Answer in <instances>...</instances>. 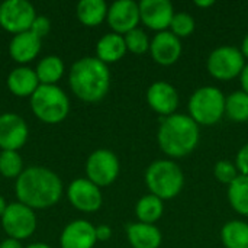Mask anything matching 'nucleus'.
<instances>
[{
  "instance_id": "6e6552de",
  "label": "nucleus",
  "mask_w": 248,
  "mask_h": 248,
  "mask_svg": "<svg viewBox=\"0 0 248 248\" xmlns=\"http://www.w3.org/2000/svg\"><path fill=\"white\" fill-rule=\"evenodd\" d=\"M206 67L212 77L218 80H232L240 76L246 67L244 55L235 46H218L209 54Z\"/></svg>"
},
{
  "instance_id": "dca6fc26",
  "label": "nucleus",
  "mask_w": 248,
  "mask_h": 248,
  "mask_svg": "<svg viewBox=\"0 0 248 248\" xmlns=\"http://www.w3.org/2000/svg\"><path fill=\"white\" fill-rule=\"evenodd\" d=\"M153 60L160 65H171L182 55V41L170 31L158 32L150 42Z\"/></svg>"
},
{
  "instance_id": "5701e85b",
  "label": "nucleus",
  "mask_w": 248,
  "mask_h": 248,
  "mask_svg": "<svg viewBox=\"0 0 248 248\" xmlns=\"http://www.w3.org/2000/svg\"><path fill=\"white\" fill-rule=\"evenodd\" d=\"M108 4L103 0H81L77 4L76 13L78 20L89 28L99 26L108 17Z\"/></svg>"
},
{
  "instance_id": "423d86ee",
  "label": "nucleus",
  "mask_w": 248,
  "mask_h": 248,
  "mask_svg": "<svg viewBox=\"0 0 248 248\" xmlns=\"http://www.w3.org/2000/svg\"><path fill=\"white\" fill-rule=\"evenodd\" d=\"M189 116L198 125H214L225 115V96L214 86H203L190 96Z\"/></svg>"
},
{
  "instance_id": "c9c22d12",
  "label": "nucleus",
  "mask_w": 248,
  "mask_h": 248,
  "mask_svg": "<svg viewBox=\"0 0 248 248\" xmlns=\"http://www.w3.org/2000/svg\"><path fill=\"white\" fill-rule=\"evenodd\" d=\"M241 77V86H243V92H246L248 94V64L244 67L243 73L240 74Z\"/></svg>"
},
{
  "instance_id": "2f4dec72",
  "label": "nucleus",
  "mask_w": 248,
  "mask_h": 248,
  "mask_svg": "<svg viewBox=\"0 0 248 248\" xmlns=\"http://www.w3.org/2000/svg\"><path fill=\"white\" fill-rule=\"evenodd\" d=\"M29 31L33 35H36L39 39H42V38H45L49 33V31H51V22L45 16H36Z\"/></svg>"
},
{
  "instance_id": "6ab92c4d",
  "label": "nucleus",
  "mask_w": 248,
  "mask_h": 248,
  "mask_svg": "<svg viewBox=\"0 0 248 248\" xmlns=\"http://www.w3.org/2000/svg\"><path fill=\"white\" fill-rule=\"evenodd\" d=\"M7 89L17 97H31L41 86L33 68L20 65L13 68L7 76Z\"/></svg>"
},
{
  "instance_id": "7c9ffc66",
  "label": "nucleus",
  "mask_w": 248,
  "mask_h": 248,
  "mask_svg": "<svg viewBox=\"0 0 248 248\" xmlns=\"http://www.w3.org/2000/svg\"><path fill=\"white\" fill-rule=\"evenodd\" d=\"M214 174H215L218 182H221L224 185H228V186L240 176V173L237 170V166L234 163L228 161V160H219L214 167Z\"/></svg>"
},
{
  "instance_id": "2eb2a0df",
  "label": "nucleus",
  "mask_w": 248,
  "mask_h": 248,
  "mask_svg": "<svg viewBox=\"0 0 248 248\" xmlns=\"http://www.w3.org/2000/svg\"><path fill=\"white\" fill-rule=\"evenodd\" d=\"M147 102L153 110L166 118L176 113L179 106V93L173 84L167 81H155L147 90Z\"/></svg>"
},
{
  "instance_id": "58836bf2",
  "label": "nucleus",
  "mask_w": 248,
  "mask_h": 248,
  "mask_svg": "<svg viewBox=\"0 0 248 248\" xmlns=\"http://www.w3.org/2000/svg\"><path fill=\"white\" fill-rule=\"evenodd\" d=\"M6 208H7V203H6L4 198L0 195V218L3 217V214H4V211H6Z\"/></svg>"
},
{
  "instance_id": "b1692460",
  "label": "nucleus",
  "mask_w": 248,
  "mask_h": 248,
  "mask_svg": "<svg viewBox=\"0 0 248 248\" xmlns=\"http://www.w3.org/2000/svg\"><path fill=\"white\" fill-rule=\"evenodd\" d=\"M164 205L163 201L154 195H145L142 196L135 206V215L140 222L142 224H151L154 225L163 215Z\"/></svg>"
},
{
  "instance_id": "a211bd4d",
  "label": "nucleus",
  "mask_w": 248,
  "mask_h": 248,
  "mask_svg": "<svg viewBox=\"0 0 248 248\" xmlns=\"http://www.w3.org/2000/svg\"><path fill=\"white\" fill-rule=\"evenodd\" d=\"M41 44H42V39H39L31 31H26V32L13 35L9 44V54L13 58V61L23 65V64L33 61L38 57L41 51Z\"/></svg>"
},
{
  "instance_id": "e433bc0d",
  "label": "nucleus",
  "mask_w": 248,
  "mask_h": 248,
  "mask_svg": "<svg viewBox=\"0 0 248 248\" xmlns=\"http://www.w3.org/2000/svg\"><path fill=\"white\" fill-rule=\"evenodd\" d=\"M195 4L199 6V7H209V6H214L215 1H214V0H202V1H201V0H196Z\"/></svg>"
},
{
  "instance_id": "9b49d317",
  "label": "nucleus",
  "mask_w": 248,
  "mask_h": 248,
  "mask_svg": "<svg viewBox=\"0 0 248 248\" xmlns=\"http://www.w3.org/2000/svg\"><path fill=\"white\" fill-rule=\"evenodd\" d=\"M67 198L70 203L80 212L92 214L100 209L103 203L100 187L86 179H76L67 189Z\"/></svg>"
},
{
  "instance_id": "7ed1b4c3",
  "label": "nucleus",
  "mask_w": 248,
  "mask_h": 248,
  "mask_svg": "<svg viewBox=\"0 0 248 248\" xmlns=\"http://www.w3.org/2000/svg\"><path fill=\"white\" fill-rule=\"evenodd\" d=\"M199 125L183 113H173L161 119L157 140L161 151L173 158H182L195 151L199 144Z\"/></svg>"
},
{
  "instance_id": "4468645a",
  "label": "nucleus",
  "mask_w": 248,
  "mask_h": 248,
  "mask_svg": "<svg viewBox=\"0 0 248 248\" xmlns=\"http://www.w3.org/2000/svg\"><path fill=\"white\" fill-rule=\"evenodd\" d=\"M141 22L150 29L163 32L170 28L174 16L173 4L169 0H142L138 3Z\"/></svg>"
},
{
  "instance_id": "c85d7f7f",
  "label": "nucleus",
  "mask_w": 248,
  "mask_h": 248,
  "mask_svg": "<svg viewBox=\"0 0 248 248\" xmlns=\"http://www.w3.org/2000/svg\"><path fill=\"white\" fill-rule=\"evenodd\" d=\"M125 44H126V49L131 51L132 54H144L147 51H150V39L147 36V33L140 29L135 28L131 32H128L126 35H124Z\"/></svg>"
},
{
  "instance_id": "aec40b11",
  "label": "nucleus",
  "mask_w": 248,
  "mask_h": 248,
  "mask_svg": "<svg viewBox=\"0 0 248 248\" xmlns=\"http://www.w3.org/2000/svg\"><path fill=\"white\" fill-rule=\"evenodd\" d=\"M126 237L132 248H158L161 246V232L155 225L134 222L126 227Z\"/></svg>"
},
{
  "instance_id": "f3484780",
  "label": "nucleus",
  "mask_w": 248,
  "mask_h": 248,
  "mask_svg": "<svg viewBox=\"0 0 248 248\" xmlns=\"http://www.w3.org/2000/svg\"><path fill=\"white\" fill-rule=\"evenodd\" d=\"M96 241V227L84 219L70 222L60 235L61 248H93Z\"/></svg>"
},
{
  "instance_id": "f257e3e1",
  "label": "nucleus",
  "mask_w": 248,
  "mask_h": 248,
  "mask_svg": "<svg viewBox=\"0 0 248 248\" xmlns=\"http://www.w3.org/2000/svg\"><path fill=\"white\" fill-rule=\"evenodd\" d=\"M17 202L31 209H46L60 202L62 196V182L49 169L33 166L22 171L15 183Z\"/></svg>"
},
{
  "instance_id": "c756f323",
  "label": "nucleus",
  "mask_w": 248,
  "mask_h": 248,
  "mask_svg": "<svg viewBox=\"0 0 248 248\" xmlns=\"http://www.w3.org/2000/svg\"><path fill=\"white\" fill-rule=\"evenodd\" d=\"M195 31V19L185 12L174 13L171 23H170V32L176 35L177 38H186L192 35Z\"/></svg>"
},
{
  "instance_id": "39448f33",
  "label": "nucleus",
  "mask_w": 248,
  "mask_h": 248,
  "mask_svg": "<svg viewBox=\"0 0 248 248\" xmlns=\"http://www.w3.org/2000/svg\"><path fill=\"white\" fill-rule=\"evenodd\" d=\"M31 109L41 122L55 125L68 116L70 100L60 86L41 84L31 96Z\"/></svg>"
},
{
  "instance_id": "473e14b6",
  "label": "nucleus",
  "mask_w": 248,
  "mask_h": 248,
  "mask_svg": "<svg viewBox=\"0 0 248 248\" xmlns=\"http://www.w3.org/2000/svg\"><path fill=\"white\" fill-rule=\"evenodd\" d=\"M235 166L240 174L248 176V142L238 151L235 157Z\"/></svg>"
},
{
  "instance_id": "9d476101",
  "label": "nucleus",
  "mask_w": 248,
  "mask_h": 248,
  "mask_svg": "<svg viewBox=\"0 0 248 248\" xmlns=\"http://www.w3.org/2000/svg\"><path fill=\"white\" fill-rule=\"evenodd\" d=\"M36 10L28 0H6L0 4V26L13 35L31 29Z\"/></svg>"
},
{
  "instance_id": "cd10ccee",
  "label": "nucleus",
  "mask_w": 248,
  "mask_h": 248,
  "mask_svg": "<svg viewBox=\"0 0 248 248\" xmlns=\"http://www.w3.org/2000/svg\"><path fill=\"white\" fill-rule=\"evenodd\" d=\"M23 158L17 151L0 153V174L6 179H17L23 171Z\"/></svg>"
},
{
  "instance_id": "ddd939ff",
  "label": "nucleus",
  "mask_w": 248,
  "mask_h": 248,
  "mask_svg": "<svg viewBox=\"0 0 248 248\" xmlns=\"http://www.w3.org/2000/svg\"><path fill=\"white\" fill-rule=\"evenodd\" d=\"M106 20L115 33L126 35L141 22L140 6L134 0H116L109 6Z\"/></svg>"
},
{
  "instance_id": "0eeeda50",
  "label": "nucleus",
  "mask_w": 248,
  "mask_h": 248,
  "mask_svg": "<svg viewBox=\"0 0 248 248\" xmlns=\"http://www.w3.org/2000/svg\"><path fill=\"white\" fill-rule=\"evenodd\" d=\"M1 219V228L7 238L23 241L33 235L36 231L35 211L20 202L9 203Z\"/></svg>"
},
{
  "instance_id": "4c0bfd02",
  "label": "nucleus",
  "mask_w": 248,
  "mask_h": 248,
  "mask_svg": "<svg viewBox=\"0 0 248 248\" xmlns=\"http://www.w3.org/2000/svg\"><path fill=\"white\" fill-rule=\"evenodd\" d=\"M241 52L244 55V58H248V33L246 38L243 39V45H241Z\"/></svg>"
},
{
  "instance_id": "4be33fe9",
  "label": "nucleus",
  "mask_w": 248,
  "mask_h": 248,
  "mask_svg": "<svg viewBox=\"0 0 248 248\" xmlns=\"http://www.w3.org/2000/svg\"><path fill=\"white\" fill-rule=\"evenodd\" d=\"M64 61L58 55H46L39 60V62L35 67L36 77L39 80V84L44 86H57V83L64 76Z\"/></svg>"
},
{
  "instance_id": "f8f14e48",
  "label": "nucleus",
  "mask_w": 248,
  "mask_h": 248,
  "mask_svg": "<svg viewBox=\"0 0 248 248\" xmlns=\"http://www.w3.org/2000/svg\"><path fill=\"white\" fill-rule=\"evenodd\" d=\"M29 137L28 124L22 116L13 112L0 115V148L1 151L20 150Z\"/></svg>"
},
{
  "instance_id": "f03ea898",
  "label": "nucleus",
  "mask_w": 248,
  "mask_h": 248,
  "mask_svg": "<svg viewBox=\"0 0 248 248\" xmlns=\"http://www.w3.org/2000/svg\"><path fill=\"white\" fill-rule=\"evenodd\" d=\"M71 92L83 102H100L110 87V71L105 62L96 57H83L77 60L68 74Z\"/></svg>"
},
{
  "instance_id": "412c9836",
  "label": "nucleus",
  "mask_w": 248,
  "mask_h": 248,
  "mask_svg": "<svg viewBox=\"0 0 248 248\" xmlns=\"http://www.w3.org/2000/svg\"><path fill=\"white\" fill-rule=\"evenodd\" d=\"M126 44L124 35L110 32L103 35L96 45V58L105 62L106 65L110 62L119 61L126 52Z\"/></svg>"
},
{
  "instance_id": "393cba45",
  "label": "nucleus",
  "mask_w": 248,
  "mask_h": 248,
  "mask_svg": "<svg viewBox=\"0 0 248 248\" xmlns=\"http://www.w3.org/2000/svg\"><path fill=\"white\" fill-rule=\"evenodd\" d=\"M221 241L225 248H248V224L230 221L221 230Z\"/></svg>"
},
{
  "instance_id": "1a4fd4ad",
  "label": "nucleus",
  "mask_w": 248,
  "mask_h": 248,
  "mask_svg": "<svg viewBox=\"0 0 248 248\" xmlns=\"http://www.w3.org/2000/svg\"><path fill=\"white\" fill-rule=\"evenodd\" d=\"M119 160L110 150L100 148L93 151L86 161L87 179L99 187L110 186L119 176Z\"/></svg>"
},
{
  "instance_id": "a878e982",
  "label": "nucleus",
  "mask_w": 248,
  "mask_h": 248,
  "mask_svg": "<svg viewBox=\"0 0 248 248\" xmlns=\"http://www.w3.org/2000/svg\"><path fill=\"white\" fill-rule=\"evenodd\" d=\"M228 201L235 212L248 217V176L240 174L228 186Z\"/></svg>"
},
{
  "instance_id": "f704fd0d",
  "label": "nucleus",
  "mask_w": 248,
  "mask_h": 248,
  "mask_svg": "<svg viewBox=\"0 0 248 248\" xmlns=\"http://www.w3.org/2000/svg\"><path fill=\"white\" fill-rule=\"evenodd\" d=\"M0 248H23L22 241L15 240V238H6L0 243Z\"/></svg>"
},
{
  "instance_id": "ea45409f",
  "label": "nucleus",
  "mask_w": 248,
  "mask_h": 248,
  "mask_svg": "<svg viewBox=\"0 0 248 248\" xmlns=\"http://www.w3.org/2000/svg\"><path fill=\"white\" fill-rule=\"evenodd\" d=\"M25 248H52L49 247L48 244H45V243H33V244H31V246H28V247Z\"/></svg>"
},
{
  "instance_id": "72a5a7b5",
  "label": "nucleus",
  "mask_w": 248,
  "mask_h": 248,
  "mask_svg": "<svg viewBox=\"0 0 248 248\" xmlns=\"http://www.w3.org/2000/svg\"><path fill=\"white\" fill-rule=\"evenodd\" d=\"M112 237V230L109 225H99L96 227V238L97 241H108Z\"/></svg>"
},
{
  "instance_id": "bb28decb",
  "label": "nucleus",
  "mask_w": 248,
  "mask_h": 248,
  "mask_svg": "<svg viewBox=\"0 0 248 248\" xmlns=\"http://www.w3.org/2000/svg\"><path fill=\"white\" fill-rule=\"evenodd\" d=\"M225 113L234 122L248 121V94L243 90L232 92L225 97Z\"/></svg>"
},
{
  "instance_id": "20e7f679",
  "label": "nucleus",
  "mask_w": 248,
  "mask_h": 248,
  "mask_svg": "<svg viewBox=\"0 0 248 248\" xmlns=\"http://www.w3.org/2000/svg\"><path fill=\"white\" fill-rule=\"evenodd\" d=\"M145 183L151 195L161 201L176 198L185 185V176L177 163L171 160L153 161L145 171Z\"/></svg>"
}]
</instances>
